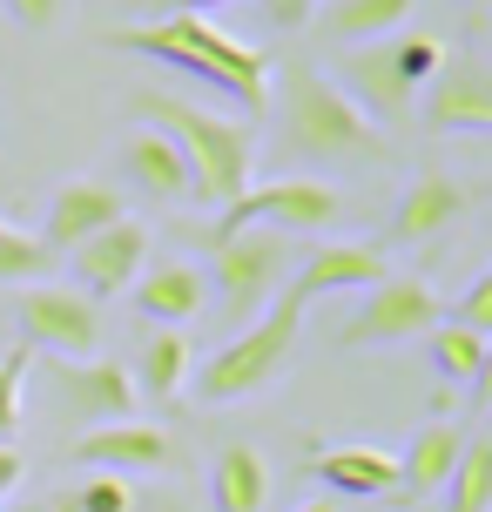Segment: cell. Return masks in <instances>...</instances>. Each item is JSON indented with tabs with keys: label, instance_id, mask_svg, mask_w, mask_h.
<instances>
[{
	"label": "cell",
	"instance_id": "7402d4cb",
	"mask_svg": "<svg viewBox=\"0 0 492 512\" xmlns=\"http://www.w3.org/2000/svg\"><path fill=\"white\" fill-rule=\"evenodd\" d=\"M209 499L216 512H263L270 506V465L257 445H223L209 465Z\"/></svg>",
	"mask_w": 492,
	"mask_h": 512
},
{
	"label": "cell",
	"instance_id": "4dcf8cb0",
	"mask_svg": "<svg viewBox=\"0 0 492 512\" xmlns=\"http://www.w3.org/2000/svg\"><path fill=\"white\" fill-rule=\"evenodd\" d=\"M257 7H263V21H270V27H311L324 0H257Z\"/></svg>",
	"mask_w": 492,
	"mask_h": 512
},
{
	"label": "cell",
	"instance_id": "83f0119b",
	"mask_svg": "<svg viewBox=\"0 0 492 512\" xmlns=\"http://www.w3.org/2000/svg\"><path fill=\"white\" fill-rule=\"evenodd\" d=\"M68 492H75L81 512H135L129 479H115V472H81V486H68Z\"/></svg>",
	"mask_w": 492,
	"mask_h": 512
},
{
	"label": "cell",
	"instance_id": "ffe728a7",
	"mask_svg": "<svg viewBox=\"0 0 492 512\" xmlns=\"http://www.w3.org/2000/svg\"><path fill=\"white\" fill-rule=\"evenodd\" d=\"M189 378H196V344L182 331H149L142 337V351H135V371H129V384H135V398H149V405H176L182 391H189Z\"/></svg>",
	"mask_w": 492,
	"mask_h": 512
},
{
	"label": "cell",
	"instance_id": "4fadbf2b",
	"mask_svg": "<svg viewBox=\"0 0 492 512\" xmlns=\"http://www.w3.org/2000/svg\"><path fill=\"white\" fill-rule=\"evenodd\" d=\"M129 209H122V189L115 182H102V176H75V182H61L48 196V216H41V243H48L54 256L61 250H81L88 236H102L108 223H122Z\"/></svg>",
	"mask_w": 492,
	"mask_h": 512
},
{
	"label": "cell",
	"instance_id": "e575fe53",
	"mask_svg": "<svg viewBox=\"0 0 492 512\" xmlns=\"http://www.w3.org/2000/svg\"><path fill=\"white\" fill-rule=\"evenodd\" d=\"M297 512H337V499H311V506H297Z\"/></svg>",
	"mask_w": 492,
	"mask_h": 512
},
{
	"label": "cell",
	"instance_id": "cb8c5ba5",
	"mask_svg": "<svg viewBox=\"0 0 492 512\" xmlns=\"http://www.w3.org/2000/svg\"><path fill=\"white\" fill-rule=\"evenodd\" d=\"M418 0H331V7H317L324 14V27H331L337 41H385V34H398V27L412 21Z\"/></svg>",
	"mask_w": 492,
	"mask_h": 512
},
{
	"label": "cell",
	"instance_id": "3957f363",
	"mask_svg": "<svg viewBox=\"0 0 492 512\" xmlns=\"http://www.w3.org/2000/svg\"><path fill=\"white\" fill-rule=\"evenodd\" d=\"M182 243H196V250H203L209 304H223V317H230L236 331L284 297V283H290V236H277V230H209V223H189Z\"/></svg>",
	"mask_w": 492,
	"mask_h": 512
},
{
	"label": "cell",
	"instance_id": "4316f807",
	"mask_svg": "<svg viewBox=\"0 0 492 512\" xmlns=\"http://www.w3.org/2000/svg\"><path fill=\"white\" fill-rule=\"evenodd\" d=\"M27 371H34V351H27V344H14V351L0 358V445H14V432H21Z\"/></svg>",
	"mask_w": 492,
	"mask_h": 512
},
{
	"label": "cell",
	"instance_id": "e0dca14e",
	"mask_svg": "<svg viewBox=\"0 0 492 512\" xmlns=\"http://www.w3.org/2000/svg\"><path fill=\"white\" fill-rule=\"evenodd\" d=\"M472 203V189L459 176H445V169H425V176L398 196V216H391V243H432L445 223H459ZM385 243V250H391Z\"/></svg>",
	"mask_w": 492,
	"mask_h": 512
},
{
	"label": "cell",
	"instance_id": "d6986e66",
	"mask_svg": "<svg viewBox=\"0 0 492 512\" xmlns=\"http://www.w3.org/2000/svg\"><path fill=\"white\" fill-rule=\"evenodd\" d=\"M311 472L344 499H398V452L385 445H324Z\"/></svg>",
	"mask_w": 492,
	"mask_h": 512
},
{
	"label": "cell",
	"instance_id": "1f68e13d",
	"mask_svg": "<svg viewBox=\"0 0 492 512\" xmlns=\"http://www.w3.org/2000/svg\"><path fill=\"white\" fill-rule=\"evenodd\" d=\"M7 512H81V506H75V492H41V499H21Z\"/></svg>",
	"mask_w": 492,
	"mask_h": 512
},
{
	"label": "cell",
	"instance_id": "7a4b0ae2",
	"mask_svg": "<svg viewBox=\"0 0 492 512\" xmlns=\"http://www.w3.org/2000/svg\"><path fill=\"white\" fill-rule=\"evenodd\" d=\"M135 115L176 142L182 169H189V203L223 209L250 189V169H257V128L250 122L209 115V108L182 102V95H156V88L135 95Z\"/></svg>",
	"mask_w": 492,
	"mask_h": 512
},
{
	"label": "cell",
	"instance_id": "6da1fadb",
	"mask_svg": "<svg viewBox=\"0 0 492 512\" xmlns=\"http://www.w3.org/2000/svg\"><path fill=\"white\" fill-rule=\"evenodd\" d=\"M108 48L142 54L156 68H176V75H196L209 88H223L243 108L250 128L270 115V54L236 41V34H223L209 14H156V21H142V27H115Z\"/></svg>",
	"mask_w": 492,
	"mask_h": 512
},
{
	"label": "cell",
	"instance_id": "52a82bcc",
	"mask_svg": "<svg viewBox=\"0 0 492 512\" xmlns=\"http://www.w3.org/2000/svg\"><path fill=\"white\" fill-rule=\"evenodd\" d=\"M344 216V196L317 176H270L250 182L236 203H223V216L209 230H277V236H324Z\"/></svg>",
	"mask_w": 492,
	"mask_h": 512
},
{
	"label": "cell",
	"instance_id": "484cf974",
	"mask_svg": "<svg viewBox=\"0 0 492 512\" xmlns=\"http://www.w3.org/2000/svg\"><path fill=\"white\" fill-rule=\"evenodd\" d=\"M61 270V256L41 243L34 230H14V223H0V283H48Z\"/></svg>",
	"mask_w": 492,
	"mask_h": 512
},
{
	"label": "cell",
	"instance_id": "ba28073f",
	"mask_svg": "<svg viewBox=\"0 0 492 512\" xmlns=\"http://www.w3.org/2000/svg\"><path fill=\"white\" fill-rule=\"evenodd\" d=\"M14 324H21L27 351H54V358H95L102 351V304L75 290V283H21L14 297Z\"/></svg>",
	"mask_w": 492,
	"mask_h": 512
},
{
	"label": "cell",
	"instance_id": "836d02e7",
	"mask_svg": "<svg viewBox=\"0 0 492 512\" xmlns=\"http://www.w3.org/2000/svg\"><path fill=\"white\" fill-rule=\"evenodd\" d=\"M21 472H27V459L14 452V445H0V499H7V492L21 486Z\"/></svg>",
	"mask_w": 492,
	"mask_h": 512
},
{
	"label": "cell",
	"instance_id": "44dd1931",
	"mask_svg": "<svg viewBox=\"0 0 492 512\" xmlns=\"http://www.w3.org/2000/svg\"><path fill=\"white\" fill-rule=\"evenodd\" d=\"M122 169L142 196H156V203H189V169H182L176 142L162 135V128H129V142H122Z\"/></svg>",
	"mask_w": 492,
	"mask_h": 512
},
{
	"label": "cell",
	"instance_id": "8fae6325",
	"mask_svg": "<svg viewBox=\"0 0 492 512\" xmlns=\"http://www.w3.org/2000/svg\"><path fill=\"white\" fill-rule=\"evenodd\" d=\"M75 465L81 472H176L182 465V445L162 425H142V418H122V425H95V432L75 438Z\"/></svg>",
	"mask_w": 492,
	"mask_h": 512
},
{
	"label": "cell",
	"instance_id": "ac0fdd59",
	"mask_svg": "<svg viewBox=\"0 0 492 512\" xmlns=\"http://www.w3.org/2000/svg\"><path fill=\"white\" fill-rule=\"evenodd\" d=\"M466 452V432L452 425V418H432V425H418L412 445L398 452V499H439L445 479H452V465Z\"/></svg>",
	"mask_w": 492,
	"mask_h": 512
},
{
	"label": "cell",
	"instance_id": "d590c367",
	"mask_svg": "<svg viewBox=\"0 0 492 512\" xmlns=\"http://www.w3.org/2000/svg\"><path fill=\"white\" fill-rule=\"evenodd\" d=\"M479 7H486V0H479Z\"/></svg>",
	"mask_w": 492,
	"mask_h": 512
},
{
	"label": "cell",
	"instance_id": "603a6c76",
	"mask_svg": "<svg viewBox=\"0 0 492 512\" xmlns=\"http://www.w3.org/2000/svg\"><path fill=\"white\" fill-rule=\"evenodd\" d=\"M425 358H432V371H439L445 384H479L486 378V358H492V344L486 331H466V324H432L425 331Z\"/></svg>",
	"mask_w": 492,
	"mask_h": 512
},
{
	"label": "cell",
	"instance_id": "9a60e30c",
	"mask_svg": "<svg viewBox=\"0 0 492 512\" xmlns=\"http://www.w3.org/2000/svg\"><path fill=\"white\" fill-rule=\"evenodd\" d=\"M129 290H135V310L149 324H162V331H182L189 317L209 310V277H203L196 256H149Z\"/></svg>",
	"mask_w": 492,
	"mask_h": 512
},
{
	"label": "cell",
	"instance_id": "7c38bea8",
	"mask_svg": "<svg viewBox=\"0 0 492 512\" xmlns=\"http://www.w3.org/2000/svg\"><path fill=\"white\" fill-rule=\"evenodd\" d=\"M391 277V250L371 243V236H337V243H311L304 270L284 283L290 297H324V290H378Z\"/></svg>",
	"mask_w": 492,
	"mask_h": 512
},
{
	"label": "cell",
	"instance_id": "5b68a950",
	"mask_svg": "<svg viewBox=\"0 0 492 512\" xmlns=\"http://www.w3.org/2000/svg\"><path fill=\"white\" fill-rule=\"evenodd\" d=\"M284 142L317 162H378L385 155L378 122H364L344 102V88L311 61H284Z\"/></svg>",
	"mask_w": 492,
	"mask_h": 512
},
{
	"label": "cell",
	"instance_id": "277c9868",
	"mask_svg": "<svg viewBox=\"0 0 492 512\" xmlns=\"http://www.w3.org/2000/svg\"><path fill=\"white\" fill-rule=\"evenodd\" d=\"M445 68V48L432 34H412V27H398L385 41H358V48L337 54V88H344V102L358 108L364 122H405L418 102V88Z\"/></svg>",
	"mask_w": 492,
	"mask_h": 512
},
{
	"label": "cell",
	"instance_id": "d4e9b609",
	"mask_svg": "<svg viewBox=\"0 0 492 512\" xmlns=\"http://www.w3.org/2000/svg\"><path fill=\"white\" fill-rule=\"evenodd\" d=\"M445 512H492V438L466 432V452L445 479Z\"/></svg>",
	"mask_w": 492,
	"mask_h": 512
},
{
	"label": "cell",
	"instance_id": "5bb4252c",
	"mask_svg": "<svg viewBox=\"0 0 492 512\" xmlns=\"http://www.w3.org/2000/svg\"><path fill=\"white\" fill-rule=\"evenodd\" d=\"M149 223H135V216H122V223H108L102 236H88L75 256V290H88L95 304L102 297H115V290H129L135 277H142V263H149Z\"/></svg>",
	"mask_w": 492,
	"mask_h": 512
},
{
	"label": "cell",
	"instance_id": "f1b7e54d",
	"mask_svg": "<svg viewBox=\"0 0 492 512\" xmlns=\"http://www.w3.org/2000/svg\"><path fill=\"white\" fill-rule=\"evenodd\" d=\"M7 14H14V27H27V34H48L61 14H68V0H0Z\"/></svg>",
	"mask_w": 492,
	"mask_h": 512
},
{
	"label": "cell",
	"instance_id": "d6a6232c",
	"mask_svg": "<svg viewBox=\"0 0 492 512\" xmlns=\"http://www.w3.org/2000/svg\"><path fill=\"white\" fill-rule=\"evenodd\" d=\"M230 0H149V14H216Z\"/></svg>",
	"mask_w": 492,
	"mask_h": 512
},
{
	"label": "cell",
	"instance_id": "9c48e42d",
	"mask_svg": "<svg viewBox=\"0 0 492 512\" xmlns=\"http://www.w3.org/2000/svg\"><path fill=\"white\" fill-rule=\"evenodd\" d=\"M432 324H445V304L432 297V283L385 277L378 290H364L358 317L344 324V344L351 351H364V344H405V337H425Z\"/></svg>",
	"mask_w": 492,
	"mask_h": 512
},
{
	"label": "cell",
	"instance_id": "2e32d148",
	"mask_svg": "<svg viewBox=\"0 0 492 512\" xmlns=\"http://www.w3.org/2000/svg\"><path fill=\"white\" fill-rule=\"evenodd\" d=\"M425 122L432 128H459V135H486L492 128V81L479 61H445L432 75V95H425Z\"/></svg>",
	"mask_w": 492,
	"mask_h": 512
},
{
	"label": "cell",
	"instance_id": "8992f818",
	"mask_svg": "<svg viewBox=\"0 0 492 512\" xmlns=\"http://www.w3.org/2000/svg\"><path fill=\"white\" fill-rule=\"evenodd\" d=\"M304 297H277V304L263 310V317H250L243 331L216 351V358L196 371V398L203 405H243V398H257V391H270V384L290 371V358H297V331H304Z\"/></svg>",
	"mask_w": 492,
	"mask_h": 512
},
{
	"label": "cell",
	"instance_id": "f546056e",
	"mask_svg": "<svg viewBox=\"0 0 492 512\" xmlns=\"http://www.w3.org/2000/svg\"><path fill=\"white\" fill-rule=\"evenodd\" d=\"M452 324H466V331H492V277H472V290L459 297V317Z\"/></svg>",
	"mask_w": 492,
	"mask_h": 512
},
{
	"label": "cell",
	"instance_id": "30bf717a",
	"mask_svg": "<svg viewBox=\"0 0 492 512\" xmlns=\"http://www.w3.org/2000/svg\"><path fill=\"white\" fill-rule=\"evenodd\" d=\"M48 384L54 398H61V411H75L81 432H95V425H122V418H135V384L129 371L115 358H54L48 364Z\"/></svg>",
	"mask_w": 492,
	"mask_h": 512
}]
</instances>
